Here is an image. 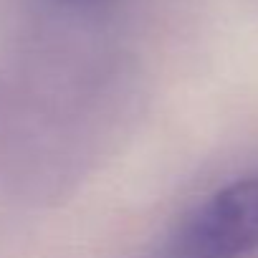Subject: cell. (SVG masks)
<instances>
[{
    "mask_svg": "<svg viewBox=\"0 0 258 258\" xmlns=\"http://www.w3.org/2000/svg\"><path fill=\"white\" fill-rule=\"evenodd\" d=\"M258 250V175L238 177L198 203L160 258H248Z\"/></svg>",
    "mask_w": 258,
    "mask_h": 258,
    "instance_id": "cell-1",
    "label": "cell"
},
{
    "mask_svg": "<svg viewBox=\"0 0 258 258\" xmlns=\"http://www.w3.org/2000/svg\"><path fill=\"white\" fill-rule=\"evenodd\" d=\"M53 3H58L63 8H96V6L106 3V0H53Z\"/></svg>",
    "mask_w": 258,
    "mask_h": 258,
    "instance_id": "cell-2",
    "label": "cell"
}]
</instances>
